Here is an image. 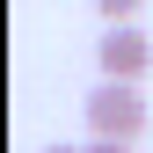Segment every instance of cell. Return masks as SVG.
Returning a JSON list of instances; mask_svg holds the SVG:
<instances>
[{
  "label": "cell",
  "mask_w": 153,
  "mask_h": 153,
  "mask_svg": "<svg viewBox=\"0 0 153 153\" xmlns=\"http://www.w3.org/2000/svg\"><path fill=\"white\" fill-rule=\"evenodd\" d=\"M80 109H88V139L139 146V131H146V95L124 88V80H95V95H88Z\"/></svg>",
  "instance_id": "1"
},
{
  "label": "cell",
  "mask_w": 153,
  "mask_h": 153,
  "mask_svg": "<svg viewBox=\"0 0 153 153\" xmlns=\"http://www.w3.org/2000/svg\"><path fill=\"white\" fill-rule=\"evenodd\" d=\"M95 66H102V80H124V88H139V73L153 66V36L139 22H124V29H102V44H95Z\"/></svg>",
  "instance_id": "2"
},
{
  "label": "cell",
  "mask_w": 153,
  "mask_h": 153,
  "mask_svg": "<svg viewBox=\"0 0 153 153\" xmlns=\"http://www.w3.org/2000/svg\"><path fill=\"white\" fill-rule=\"evenodd\" d=\"M139 7H146V0H95V15H102L109 29H124V22H139Z\"/></svg>",
  "instance_id": "3"
},
{
  "label": "cell",
  "mask_w": 153,
  "mask_h": 153,
  "mask_svg": "<svg viewBox=\"0 0 153 153\" xmlns=\"http://www.w3.org/2000/svg\"><path fill=\"white\" fill-rule=\"evenodd\" d=\"M80 153H131V146H117V139H88Z\"/></svg>",
  "instance_id": "4"
},
{
  "label": "cell",
  "mask_w": 153,
  "mask_h": 153,
  "mask_svg": "<svg viewBox=\"0 0 153 153\" xmlns=\"http://www.w3.org/2000/svg\"><path fill=\"white\" fill-rule=\"evenodd\" d=\"M44 153H80V146H44Z\"/></svg>",
  "instance_id": "5"
}]
</instances>
